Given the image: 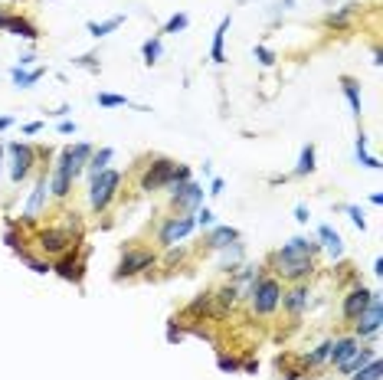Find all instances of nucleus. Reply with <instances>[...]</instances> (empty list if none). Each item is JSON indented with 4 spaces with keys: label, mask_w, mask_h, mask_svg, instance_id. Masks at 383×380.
<instances>
[{
    "label": "nucleus",
    "mask_w": 383,
    "mask_h": 380,
    "mask_svg": "<svg viewBox=\"0 0 383 380\" xmlns=\"http://www.w3.org/2000/svg\"><path fill=\"white\" fill-rule=\"evenodd\" d=\"M275 272L292 279V282H301V279H308L311 272H315V262H311V256H292V253H282V249H278L275 253Z\"/></svg>",
    "instance_id": "nucleus-4"
},
{
    "label": "nucleus",
    "mask_w": 383,
    "mask_h": 380,
    "mask_svg": "<svg viewBox=\"0 0 383 380\" xmlns=\"http://www.w3.org/2000/svg\"><path fill=\"white\" fill-rule=\"evenodd\" d=\"M122 23H125V17H108V20H102V23H89V33H92V37H105V33L118 30Z\"/></svg>",
    "instance_id": "nucleus-28"
},
{
    "label": "nucleus",
    "mask_w": 383,
    "mask_h": 380,
    "mask_svg": "<svg viewBox=\"0 0 383 380\" xmlns=\"http://www.w3.org/2000/svg\"><path fill=\"white\" fill-rule=\"evenodd\" d=\"M10 125H13V118H0V132H4V128H10Z\"/></svg>",
    "instance_id": "nucleus-47"
},
{
    "label": "nucleus",
    "mask_w": 383,
    "mask_h": 380,
    "mask_svg": "<svg viewBox=\"0 0 383 380\" xmlns=\"http://www.w3.org/2000/svg\"><path fill=\"white\" fill-rule=\"evenodd\" d=\"M187 23H190L187 13H174V17L164 23V33H181V30H187Z\"/></svg>",
    "instance_id": "nucleus-33"
},
{
    "label": "nucleus",
    "mask_w": 383,
    "mask_h": 380,
    "mask_svg": "<svg viewBox=\"0 0 383 380\" xmlns=\"http://www.w3.org/2000/svg\"><path fill=\"white\" fill-rule=\"evenodd\" d=\"M69 187H72V181H69V174L63 171V164H56V167H53V181H49V190H53L56 197H66Z\"/></svg>",
    "instance_id": "nucleus-23"
},
{
    "label": "nucleus",
    "mask_w": 383,
    "mask_h": 380,
    "mask_svg": "<svg viewBox=\"0 0 383 380\" xmlns=\"http://www.w3.org/2000/svg\"><path fill=\"white\" fill-rule=\"evenodd\" d=\"M98 105H102V108H118V105H128V99H125V95L98 92Z\"/></svg>",
    "instance_id": "nucleus-34"
},
{
    "label": "nucleus",
    "mask_w": 383,
    "mask_h": 380,
    "mask_svg": "<svg viewBox=\"0 0 383 380\" xmlns=\"http://www.w3.org/2000/svg\"><path fill=\"white\" fill-rule=\"evenodd\" d=\"M308 217H311L308 207H295V220H298V223H308Z\"/></svg>",
    "instance_id": "nucleus-41"
},
{
    "label": "nucleus",
    "mask_w": 383,
    "mask_h": 380,
    "mask_svg": "<svg viewBox=\"0 0 383 380\" xmlns=\"http://www.w3.org/2000/svg\"><path fill=\"white\" fill-rule=\"evenodd\" d=\"M0 158H4V144H0Z\"/></svg>",
    "instance_id": "nucleus-48"
},
{
    "label": "nucleus",
    "mask_w": 383,
    "mask_h": 380,
    "mask_svg": "<svg viewBox=\"0 0 383 380\" xmlns=\"http://www.w3.org/2000/svg\"><path fill=\"white\" fill-rule=\"evenodd\" d=\"M236 295H240V289H236V285H226V289H220V305L223 308H233V305H236ZM220 308V312H223Z\"/></svg>",
    "instance_id": "nucleus-35"
},
{
    "label": "nucleus",
    "mask_w": 383,
    "mask_h": 380,
    "mask_svg": "<svg viewBox=\"0 0 383 380\" xmlns=\"http://www.w3.org/2000/svg\"><path fill=\"white\" fill-rule=\"evenodd\" d=\"M112 158H115V151H112V148H102V151H92V158H89V174L96 177L98 171H105Z\"/></svg>",
    "instance_id": "nucleus-26"
},
{
    "label": "nucleus",
    "mask_w": 383,
    "mask_h": 380,
    "mask_svg": "<svg viewBox=\"0 0 383 380\" xmlns=\"http://www.w3.org/2000/svg\"><path fill=\"white\" fill-rule=\"evenodd\" d=\"M181 338H183V334L177 331V328H167V341H181Z\"/></svg>",
    "instance_id": "nucleus-43"
},
{
    "label": "nucleus",
    "mask_w": 383,
    "mask_h": 380,
    "mask_svg": "<svg viewBox=\"0 0 383 380\" xmlns=\"http://www.w3.org/2000/svg\"><path fill=\"white\" fill-rule=\"evenodd\" d=\"M220 367H223V371H236V367H240V364L233 361V357H220Z\"/></svg>",
    "instance_id": "nucleus-42"
},
{
    "label": "nucleus",
    "mask_w": 383,
    "mask_h": 380,
    "mask_svg": "<svg viewBox=\"0 0 383 380\" xmlns=\"http://www.w3.org/2000/svg\"><path fill=\"white\" fill-rule=\"evenodd\" d=\"M0 30H7V33H13V37H23V39H37L39 30L30 23V20L23 17H10V13H0Z\"/></svg>",
    "instance_id": "nucleus-13"
},
{
    "label": "nucleus",
    "mask_w": 383,
    "mask_h": 380,
    "mask_svg": "<svg viewBox=\"0 0 383 380\" xmlns=\"http://www.w3.org/2000/svg\"><path fill=\"white\" fill-rule=\"evenodd\" d=\"M141 53H144V63H157V56H161V39L154 37V39H148L141 46Z\"/></svg>",
    "instance_id": "nucleus-32"
},
{
    "label": "nucleus",
    "mask_w": 383,
    "mask_h": 380,
    "mask_svg": "<svg viewBox=\"0 0 383 380\" xmlns=\"http://www.w3.org/2000/svg\"><path fill=\"white\" fill-rule=\"evenodd\" d=\"M374 295L377 292H370V289H364V285H361V289H354L351 295H344V318H347V322H354L357 315H361L367 305L374 302Z\"/></svg>",
    "instance_id": "nucleus-11"
},
{
    "label": "nucleus",
    "mask_w": 383,
    "mask_h": 380,
    "mask_svg": "<svg viewBox=\"0 0 383 380\" xmlns=\"http://www.w3.org/2000/svg\"><path fill=\"white\" fill-rule=\"evenodd\" d=\"M193 223H197V227H213V210H197V220H193Z\"/></svg>",
    "instance_id": "nucleus-39"
},
{
    "label": "nucleus",
    "mask_w": 383,
    "mask_h": 380,
    "mask_svg": "<svg viewBox=\"0 0 383 380\" xmlns=\"http://www.w3.org/2000/svg\"><path fill=\"white\" fill-rule=\"evenodd\" d=\"M226 30H230V17H223L220 27H216V33H213V49H210L213 63H226V53H223V43H226Z\"/></svg>",
    "instance_id": "nucleus-22"
},
{
    "label": "nucleus",
    "mask_w": 383,
    "mask_h": 380,
    "mask_svg": "<svg viewBox=\"0 0 383 380\" xmlns=\"http://www.w3.org/2000/svg\"><path fill=\"white\" fill-rule=\"evenodd\" d=\"M190 181V167L177 161H167V158H157V161L144 171L141 177V190H161V187H177V184Z\"/></svg>",
    "instance_id": "nucleus-1"
},
{
    "label": "nucleus",
    "mask_w": 383,
    "mask_h": 380,
    "mask_svg": "<svg viewBox=\"0 0 383 380\" xmlns=\"http://www.w3.org/2000/svg\"><path fill=\"white\" fill-rule=\"evenodd\" d=\"M82 269H86V266H82V259H79V256H69V253H66V256L59 259L56 272H59L63 279H69V282H79V279H82Z\"/></svg>",
    "instance_id": "nucleus-19"
},
{
    "label": "nucleus",
    "mask_w": 383,
    "mask_h": 380,
    "mask_svg": "<svg viewBox=\"0 0 383 380\" xmlns=\"http://www.w3.org/2000/svg\"><path fill=\"white\" fill-rule=\"evenodd\" d=\"M69 243H72V236H69L66 229H43V233H39V249H43V253H49V256L66 253Z\"/></svg>",
    "instance_id": "nucleus-12"
},
{
    "label": "nucleus",
    "mask_w": 383,
    "mask_h": 380,
    "mask_svg": "<svg viewBox=\"0 0 383 380\" xmlns=\"http://www.w3.org/2000/svg\"><path fill=\"white\" fill-rule=\"evenodd\" d=\"M354 351H357V338H337V341H331V348H327V361L344 364Z\"/></svg>",
    "instance_id": "nucleus-15"
},
{
    "label": "nucleus",
    "mask_w": 383,
    "mask_h": 380,
    "mask_svg": "<svg viewBox=\"0 0 383 380\" xmlns=\"http://www.w3.org/2000/svg\"><path fill=\"white\" fill-rule=\"evenodd\" d=\"M327 348H331V341H325V344H318L315 351L308 354V364H321V361H327Z\"/></svg>",
    "instance_id": "nucleus-37"
},
{
    "label": "nucleus",
    "mask_w": 383,
    "mask_h": 380,
    "mask_svg": "<svg viewBox=\"0 0 383 380\" xmlns=\"http://www.w3.org/2000/svg\"><path fill=\"white\" fill-rule=\"evenodd\" d=\"M380 374H383V367H380V361H370L367 367H361L357 374H351V380H380Z\"/></svg>",
    "instance_id": "nucleus-31"
},
{
    "label": "nucleus",
    "mask_w": 383,
    "mask_h": 380,
    "mask_svg": "<svg viewBox=\"0 0 383 380\" xmlns=\"http://www.w3.org/2000/svg\"><path fill=\"white\" fill-rule=\"evenodd\" d=\"M347 213H351V220H354V227H357V229H364V227H367L364 210H361V207H354V203H351V207H347Z\"/></svg>",
    "instance_id": "nucleus-38"
},
{
    "label": "nucleus",
    "mask_w": 383,
    "mask_h": 380,
    "mask_svg": "<svg viewBox=\"0 0 383 380\" xmlns=\"http://www.w3.org/2000/svg\"><path fill=\"white\" fill-rule=\"evenodd\" d=\"M249 302H252V312L256 315L275 312L278 302H282V285H278V279H259L249 292Z\"/></svg>",
    "instance_id": "nucleus-3"
},
{
    "label": "nucleus",
    "mask_w": 383,
    "mask_h": 380,
    "mask_svg": "<svg viewBox=\"0 0 383 380\" xmlns=\"http://www.w3.org/2000/svg\"><path fill=\"white\" fill-rule=\"evenodd\" d=\"M236 239H240V233H236L233 227H216L210 233V239H207V246L210 249H226V246H233Z\"/></svg>",
    "instance_id": "nucleus-20"
},
{
    "label": "nucleus",
    "mask_w": 383,
    "mask_h": 380,
    "mask_svg": "<svg viewBox=\"0 0 383 380\" xmlns=\"http://www.w3.org/2000/svg\"><path fill=\"white\" fill-rule=\"evenodd\" d=\"M357 161L364 164V167H370V171H377V167H380V161H377L374 154H367V138H364V134L357 138Z\"/></svg>",
    "instance_id": "nucleus-29"
},
{
    "label": "nucleus",
    "mask_w": 383,
    "mask_h": 380,
    "mask_svg": "<svg viewBox=\"0 0 383 380\" xmlns=\"http://www.w3.org/2000/svg\"><path fill=\"white\" fill-rule=\"evenodd\" d=\"M154 266V256L151 253H125L122 256V262H118V279H125V276H138V272H144V269H151Z\"/></svg>",
    "instance_id": "nucleus-10"
},
{
    "label": "nucleus",
    "mask_w": 383,
    "mask_h": 380,
    "mask_svg": "<svg viewBox=\"0 0 383 380\" xmlns=\"http://www.w3.org/2000/svg\"><path fill=\"white\" fill-rule=\"evenodd\" d=\"M39 128H43V125H39V122H30V125H27V128H23V132H27V134H37V132H39Z\"/></svg>",
    "instance_id": "nucleus-45"
},
{
    "label": "nucleus",
    "mask_w": 383,
    "mask_h": 380,
    "mask_svg": "<svg viewBox=\"0 0 383 380\" xmlns=\"http://www.w3.org/2000/svg\"><path fill=\"white\" fill-rule=\"evenodd\" d=\"M89 158H92V144L79 141V144H72V148H66V151L59 154V161H56V164H63V171L69 174V181H76L79 174L86 171Z\"/></svg>",
    "instance_id": "nucleus-5"
},
{
    "label": "nucleus",
    "mask_w": 383,
    "mask_h": 380,
    "mask_svg": "<svg viewBox=\"0 0 383 380\" xmlns=\"http://www.w3.org/2000/svg\"><path fill=\"white\" fill-rule=\"evenodd\" d=\"M20 256H23V262H27V266L33 269L37 276H46V272H53V266H49V262H39V259H30L27 253H20Z\"/></svg>",
    "instance_id": "nucleus-36"
},
{
    "label": "nucleus",
    "mask_w": 383,
    "mask_h": 380,
    "mask_svg": "<svg viewBox=\"0 0 383 380\" xmlns=\"http://www.w3.org/2000/svg\"><path fill=\"white\" fill-rule=\"evenodd\" d=\"M10 154H13V167H10V177L13 181H23L30 174V167H33V161H37V151L30 148V144H10Z\"/></svg>",
    "instance_id": "nucleus-9"
},
{
    "label": "nucleus",
    "mask_w": 383,
    "mask_h": 380,
    "mask_svg": "<svg viewBox=\"0 0 383 380\" xmlns=\"http://www.w3.org/2000/svg\"><path fill=\"white\" fill-rule=\"evenodd\" d=\"M210 194H223V181H220V177L210 184Z\"/></svg>",
    "instance_id": "nucleus-46"
},
{
    "label": "nucleus",
    "mask_w": 383,
    "mask_h": 380,
    "mask_svg": "<svg viewBox=\"0 0 383 380\" xmlns=\"http://www.w3.org/2000/svg\"><path fill=\"white\" fill-rule=\"evenodd\" d=\"M256 59L262 63V66H272V63H275V56H272V49H266V46H256Z\"/></svg>",
    "instance_id": "nucleus-40"
},
{
    "label": "nucleus",
    "mask_w": 383,
    "mask_h": 380,
    "mask_svg": "<svg viewBox=\"0 0 383 380\" xmlns=\"http://www.w3.org/2000/svg\"><path fill=\"white\" fill-rule=\"evenodd\" d=\"M46 190H49V184H46V177H43V181L33 187V194H30L27 213H23V217H27V223H33V220L39 217V210H43V200H46Z\"/></svg>",
    "instance_id": "nucleus-16"
},
{
    "label": "nucleus",
    "mask_w": 383,
    "mask_h": 380,
    "mask_svg": "<svg viewBox=\"0 0 383 380\" xmlns=\"http://www.w3.org/2000/svg\"><path fill=\"white\" fill-rule=\"evenodd\" d=\"M354 10H357L354 4H347V7H341L337 13H327L325 23H327V27H337V30L347 27V23H351V17H354Z\"/></svg>",
    "instance_id": "nucleus-27"
},
{
    "label": "nucleus",
    "mask_w": 383,
    "mask_h": 380,
    "mask_svg": "<svg viewBox=\"0 0 383 380\" xmlns=\"http://www.w3.org/2000/svg\"><path fill=\"white\" fill-rule=\"evenodd\" d=\"M118 184H122V174L118 171H98L96 177H92V187H89V203H92V210H105L108 203H112V197L118 194Z\"/></svg>",
    "instance_id": "nucleus-2"
},
{
    "label": "nucleus",
    "mask_w": 383,
    "mask_h": 380,
    "mask_svg": "<svg viewBox=\"0 0 383 380\" xmlns=\"http://www.w3.org/2000/svg\"><path fill=\"white\" fill-rule=\"evenodd\" d=\"M282 305L288 308V315H295V318H298V315L308 308V289H301V285L292 289L288 295H282Z\"/></svg>",
    "instance_id": "nucleus-17"
},
{
    "label": "nucleus",
    "mask_w": 383,
    "mask_h": 380,
    "mask_svg": "<svg viewBox=\"0 0 383 380\" xmlns=\"http://www.w3.org/2000/svg\"><path fill=\"white\" fill-rule=\"evenodd\" d=\"M171 190H174L171 200H174V207H177V210H197L203 203V187H200V184L187 181V184L171 187Z\"/></svg>",
    "instance_id": "nucleus-7"
},
{
    "label": "nucleus",
    "mask_w": 383,
    "mask_h": 380,
    "mask_svg": "<svg viewBox=\"0 0 383 380\" xmlns=\"http://www.w3.org/2000/svg\"><path fill=\"white\" fill-rule=\"evenodd\" d=\"M318 236H321V243H325L327 253H331L335 259L344 256V239H341V233H337V229H331V227H318Z\"/></svg>",
    "instance_id": "nucleus-18"
},
{
    "label": "nucleus",
    "mask_w": 383,
    "mask_h": 380,
    "mask_svg": "<svg viewBox=\"0 0 383 380\" xmlns=\"http://www.w3.org/2000/svg\"><path fill=\"white\" fill-rule=\"evenodd\" d=\"M315 171V144H305L301 154H298V164H295V174L298 177H305V174Z\"/></svg>",
    "instance_id": "nucleus-25"
},
{
    "label": "nucleus",
    "mask_w": 383,
    "mask_h": 380,
    "mask_svg": "<svg viewBox=\"0 0 383 380\" xmlns=\"http://www.w3.org/2000/svg\"><path fill=\"white\" fill-rule=\"evenodd\" d=\"M318 246H321V243H311V239H305V236H295V239H288L285 246H282V253H292V256H315Z\"/></svg>",
    "instance_id": "nucleus-21"
},
{
    "label": "nucleus",
    "mask_w": 383,
    "mask_h": 380,
    "mask_svg": "<svg viewBox=\"0 0 383 380\" xmlns=\"http://www.w3.org/2000/svg\"><path fill=\"white\" fill-rule=\"evenodd\" d=\"M59 132H63V134H69V132H76V125H72V122H59Z\"/></svg>",
    "instance_id": "nucleus-44"
},
{
    "label": "nucleus",
    "mask_w": 383,
    "mask_h": 380,
    "mask_svg": "<svg viewBox=\"0 0 383 380\" xmlns=\"http://www.w3.org/2000/svg\"><path fill=\"white\" fill-rule=\"evenodd\" d=\"M374 357H377V354L370 351V348H357V351L351 354V357H347L344 364H337V371L344 374V377H351V374H357L361 367H367V364L374 361Z\"/></svg>",
    "instance_id": "nucleus-14"
},
{
    "label": "nucleus",
    "mask_w": 383,
    "mask_h": 380,
    "mask_svg": "<svg viewBox=\"0 0 383 380\" xmlns=\"http://www.w3.org/2000/svg\"><path fill=\"white\" fill-rule=\"evenodd\" d=\"M341 86H344V95H347V102H351V112L361 115V92H357V82L354 79H344Z\"/></svg>",
    "instance_id": "nucleus-30"
},
{
    "label": "nucleus",
    "mask_w": 383,
    "mask_h": 380,
    "mask_svg": "<svg viewBox=\"0 0 383 380\" xmlns=\"http://www.w3.org/2000/svg\"><path fill=\"white\" fill-rule=\"evenodd\" d=\"M380 322H383V305H380V295H374V302L354 318L357 338H370V334H377L380 331Z\"/></svg>",
    "instance_id": "nucleus-6"
},
{
    "label": "nucleus",
    "mask_w": 383,
    "mask_h": 380,
    "mask_svg": "<svg viewBox=\"0 0 383 380\" xmlns=\"http://www.w3.org/2000/svg\"><path fill=\"white\" fill-rule=\"evenodd\" d=\"M193 217H174V220H167L161 227V243L164 246H174V243H181V239H187L193 233Z\"/></svg>",
    "instance_id": "nucleus-8"
},
{
    "label": "nucleus",
    "mask_w": 383,
    "mask_h": 380,
    "mask_svg": "<svg viewBox=\"0 0 383 380\" xmlns=\"http://www.w3.org/2000/svg\"><path fill=\"white\" fill-rule=\"evenodd\" d=\"M10 76H13V82H17L20 89H30L33 82H39V79H43V69L37 66V69H30V72H23L20 66H13V69H10Z\"/></svg>",
    "instance_id": "nucleus-24"
}]
</instances>
